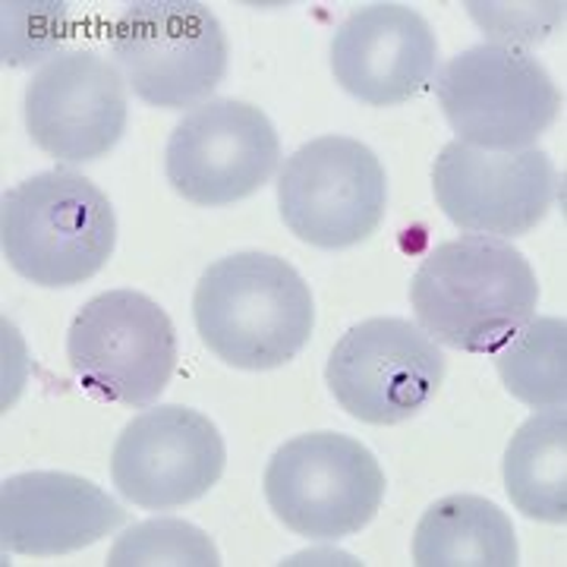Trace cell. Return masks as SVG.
Instances as JSON below:
<instances>
[{
    "instance_id": "cell-6",
    "label": "cell",
    "mask_w": 567,
    "mask_h": 567,
    "mask_svg": "<svg viewBox=\"0 0 567 567\" xmlns=\"http://www.w3.org/2000/svg\"><path fill=\"white\" fill-rule=\"evenodd\" d=\"M114 61L152 107L181 111L212 99L227 76V35L199 0H140L114 22Z\"/></svg>"
},
{
    "instance_id": "cell-1",
    "label": "cell",
    "mask_w": 567,
    "mask_h": 567,
    "mask_svg": "<svg viewBox=\"0 0 567 567\" xmlns=\"http://www.w3.org/2000/svg\"><path fill=\"white\" fill-rule=\"evenodd\" d=\"M410 306L435 344L461 353H498L536 319L539 281L520 249L483 234L435 246L413 281Z\"/></svg>"
},
{
    "instance_id": "cell-4",
    "label": "cell",
    "mask_w": 567,
    "mask_h": 567,
    "mask_svg": "<svg viewBox=\"0 0 567 567\" xmlns=\"http://www.w3.org/2000/svg\"><path fill=\"white\" fill-rule=\"evenodd\" d=\"M262 488L268 507L290 533L338 543L379 514L385 473L363 442L341 432H309L271 454Z\"/></svg>"
},
{
    "instance_id": "cell-16",
    "label": "cell",
    "mask_w": 567,
    "mask_h": 567,
    "mask_svg": "<svg viewBox=\"0 0 567 567\" xmlns=\"http://www.w3.org/2000/svg\"><path fill=\"white\" fill-rule=\"evenodd\" d=\"M517 561L511 517L480 495L439 498L413 533V565L420 567H514Z\"/></svg>"
},
{
    "instance_id": "cell-18",
    "label": "cell",
    "mask_w": 567,
    "mask_h": 567,
    "mask_svg": "<svg viewBox=\"0 0 567 567\" xmlns=\"http://www.w3.org/2000/svg\"><path fill=\"white\" fill-rule=\"evenodd\" d=\"M498 375L507 394L533 410L567 404L565 319H529L502 350Z\"/></svg>"
},
{
    "instance_id": "cell-2",
    "label": "cell",
    "mask_w": 567,
    "mask_h": 567,
    "mask_svg": "<svg viewBox=\"0 0 567 567\" xmlns=\"http://www.w3.org/2000/svg\"><path fill=\"white\" fill-rule=\"evenodd\" d=\"M193 319L218 360L268 372L303 353L316 328V303L293 265L249 249L205 268L193 293Z\"/></svg>"
},
{
    "instance_id": "cell-9",
    "label": "cell",
    "mask_w": 567,
    "mask_h": 567,
    "mask_svg": "<svg viewBox=\"0 0 567 567\" xmlns=\"http://www.w3.org/2000/svg\"><path fill=\"white\" fill-rule=\"evenodd\" d=\"M324 382L353 420L394 425L432 404L445 382V353L420 324L365 319L334 344Z\"/></svg>"
},
{
    "instance_id": "cell-12",
    "label": "cell",
    "mask_w": 567,
    "mask_h": 567,
    "mask_svg": "<svg viewBox=\"0 0 567 567\" xmlns=\"http://www.w3.org/2000/svg\"><path fill=\"white\" fill-rule=\"evenodd\" d=\"M435 203L451 224L483 237H524L548 215L558 174L543 148L483 152L447 142L432 164Z\"/></svg>"
},
{
    "instance_id": "cell-11",
    "label": "cell",
    "mask_w": 567,
    "mask_h": 567,
    "mask_svg": "<svg viewBox=\"0 0 567 567\" xmlns=\"http://www.w3.org/2000/svg\"><path fill=\"white\" fill-rule=\"evenodd\" d=\"M224 464L221 432L205 413L158 404L123 425L111 451V480L136 507L174 511L218 486Z\"/></svg>"
},
{
    "instance_id": "cell-15",
    "label": "cell",
    "mask_w": 567,
    "mask_h": 567,
    "mask_svg": "<svg viewBox=\"0 0 567 567\" xmlns=\"http://www.w3.org/2000/svg\"><path fill=\"white\" fill-rule=\"evenodd\" d=\"M121 524L123 507L73 473L32 470L0 486V543L13 555H70L102 543Z\"/></svg>"
},
{
    "instance_id": "cell-5",
    "label": "cell",
    "mask_w": 567,
    "mask_h": 567,
    "mask_svg": "<svg viewBox=\"0 0 567 567\" xmlns=\"http://www.w3.org/2000/svg\"><path fill=\"white\" fill-rule=\"evenodd\" d=\"M457 142L483 152H524L558 117L561 95L548 70L517 44H476L454 54L435 80Z\"/></svg>"
},
{
    "instance_id": "cell-17",
    "label": "cell",
    "mask_w": 567,
    "mask_h": 567,
    "mask_svg": "<svg viewBox=\"0 0 567 567\" xmlns=\"http://www.w3.org/2000/svg\"><path fill=\"white\" fill-rule=\"evenodd\" d=\"M505 488L511 505L529 520H567V413L546 406L520 425L505 451Z\"/></svg>"
},
{
    "instance_id": "cell-13",
    "label": "cell",
    "mask_w": 567,
    "mask_h": 567,
    "mask_svg": "<svg viewBox=\"0 0 567 567\" xmlns=\"http://www.w3.org/2000/svg\"><path fill=\"white\" fill-rule=\"evenodd\" d=\"M25 130L63 164L104 158L126 130V82L99 51H61L25 85Z\"/></svg>"
},
{
    "instance_id": "cell-14",
    "label": "cell",
    "mask_w": 567,
    "mask_h": 567,
    "mask_svg": "<svg viewBox=\"0 0 567 567\" xmlns=\"http://www.w3.org/2000/svg\"><path fill=\"white\" fill-rule=\"evenodd\" d=\"M439 39L423 13L404 3H369L331 39V73L347 95L372 107L416 99L435 76Z\"/></svg>"
},
{
    "instance_id": "cell-10",
    "label": "cell",
    "mask_w": 567,
    "mask_h": 567,
    "mask_svg": "<svg viewBox=\"0 0 567 567\" xmlns=\"http://www.w3.org/2000/svg\"><path fill=\"white\" fill-rule=\"evenodd\" d=\"M281 162V140L262 107L237 99H208L183 117L164 148L174 193L199 208L249 199Z\"/></svg>"
},
{
    "instance_id": "cell-8",
    "label": "cell",
    "mask_w": 567,
    "mask_h": 567,
    "mask_svg": "<svg viewBox=\"0 0 567 567\" xmlns=\"http://www.w3.org/2000/svg\"><path fill=\"white\" fill-rule=\"evenodd\" d=\"M278 208L303 244L319 249L363 244L385 221V167L360 140L319 136L284 162Z\"/></svg>"
},
{
    "instance_id": "cell-19",
    "label": "cell",
    "mask_w": 567,
    "mask_h": 567,
    "mask_svg": "<svg viewBox=\"0 0 567 567\" xmlns=\"http://www.w3.org/2000/svg\"><path fill=\"white\" fill-rule=\"evenodd\" d=\"M111 567H145V565H177V567H218L221 555L208 533L199 527L177 520V517H158L142 520L130 527L107 555Z\"/></svg>"
},
{
    "instance_id": "cell-3",
    "label": "cell",
    "mask_w": 567,
    "mask_h": 567,
    "mask_svg": "<svg viewBox=\"0 0 567 567\" xmlns=\"http://www.w3.org/2000/svg\"><path fill=\"white\" fill-rule=\"evenodd\" d=\"M0 244L10 268L25 281L76 287L114 256L117 215L89 177L58 167L3 193Z\"/></svg>"
},
{
    "instance_id": "cell-7",
    "label": "cell",
    "mask_w": 567,
    "mask_h": 567,
    "mask_svg": "<svg viewBox=\"0 0 567 567\" xmlns=\"http://www.w3.org/2000/svg\"><path fill=\"white\" fill-rule=\"evenodd\" d=\"M80 385L107 404H155L177 369V331L152 297L117 287L92 297L66 331Z\"/></svg>"
}]
</instances>
